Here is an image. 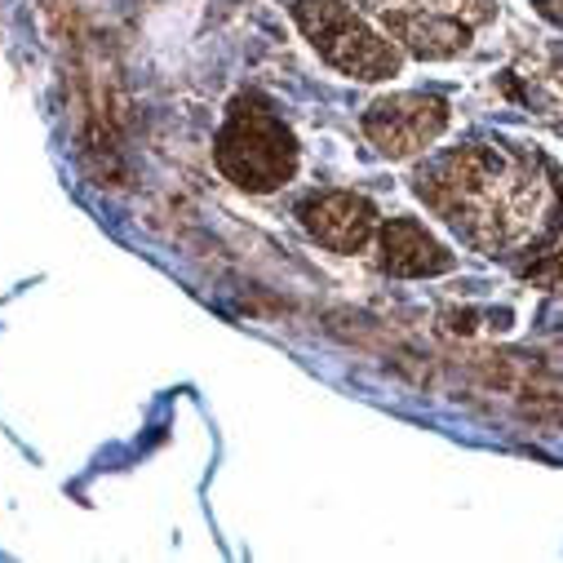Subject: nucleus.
I'll return each mask as SVG.
<instances>
[{
	"mask_svg": "<svg viewBox=\"0 0 563 563\" xmlns=\"http://www.w3.org/2000/svg\"><path fill=\"white\" fill-rule=\"evenodd\" d=\"M510 80L519 85L523 107L563 137V41L550 45H532L519 67L510 71Z\"/></svg>",
	"mask_w": 563,
	"mask_h": 563,
	"instance_id": "6e6552de",
	"label": "nucleus"
},
{
	"mask_svg": "<svg viewBox=\"0 0 563 563\" xmlns=\"http://www.w3.org/2000/svg\"><path fill=\"white\" fill-rule=\"evenodd\" d=\"M412 191L466 249L563 294V169L537 147L462 143L412 169Z\"/></svg>",
	"mask_w": 563,
	"mask_h": 563,
	"instance_id": "f257e3e1",
	"label": "nucleus"
},
{
	"mask_svg": "<svg viewBox=\"0 0 563 563\" xmlns=\"http://www.w3.org/2000/svg\"><path fill=\"white\" fill-rule=\"evenodd\" d=\"M364 137L386 161H408L449 133V102L440 93H390L364 111Z\"/></svg>",
	"mask_w": 563,
	"mask_h": 563,
	"instance_id": "39448f33",
	"label": "nucleus"
},
{
	"mask_svg": "<svg viewBox=\"0 0 563 563\" xmlns=\"http://www.w3.org/2000/svg\"><path fill=\"white\" fill-rule=\"evenodd\" d=\"M355 5L412 58L444 63L497 19L501 0H355Z\"/></svg>",
	"mask_w": 563,
	"mask_h": 563,
	"instance_id": "7ed1b4c3",
	"label": "nucleus"
},
{
	"mask_svg": "<svg viewBox=\"0 0 563 563\" xmlns=\"http://www.w3.org/2000/svg\"><path fill=\"white\" fill-rule=\"evenodd\" d=\"M307 235L333 253H360L377 235V205L360 191H324L298 209Z\"/></svg>",
	"mask_w": 563,
	"mask_h": 563,
	"instance_id": "423d86ee",
	"label": "nucleus"
},
{
	"mask_svg": "<svg viewBox=\"0 0 563 563\" xmlns=\"http://www.w3.org/2000/svg\"><path fill=\"white\" fill-rule=\"evenodd\" d=\"M377 249H382V266L404 279H431L457 266L449 244H440L417 218H390L386 227H377Z\"/></svg>",
	"mask_w": 563,
	"mask_h": 563,
	"instance_id": "0eeeda50",
	"label": "nucleus"
},
{
	"mask_svg": "<svg viewBox=\"0 0 563 563\" xmlns=\"http://www.w3.org/2000/svg\"><path fill=\"white\" fill-rule=\"evenodd\" d=\"M554 5H559V19H563V0H554Z\"/></svg>",
	"mask_w": 563,
	"mask_h": 563,
	"instance_id": "1a4fd4ad",
	"label": "nucleus"
},
{
	"mask_svg": "<svg viewBox=\"0 0 563 563\" xmlns=\"http://www.w3.org/2000/svg\"><path fill=\"white\" fill-rule=\"evenodd\" d=\"M294 23L311 49L355 80H390L404 67V49L355 5V0H294Z\"/></svg>",
	"mask_w": 563,
	"mask_h": 563,
	"instance_id": "20e7f679",
	"label": "nucleus"
},
{
	"mask_svg": "<svg viewBox=\"0 0 563 563\" xmlns=\"http://www.w3.org/2000/svg\"><path fill=\"white\" fill-rule=\"evenodd\" d=\"M213 161L240 191L266 196L275 187L294 183L298 143H294L289 124L279 120L266 102L240 98V102H231V111H227V120L213 137Z\"/></svg>",
	"mask_w": 563,
	"mask_h": 563,
	"instance_id": "f03ea898",
	"label": "nucleus"
}]
</instances>
